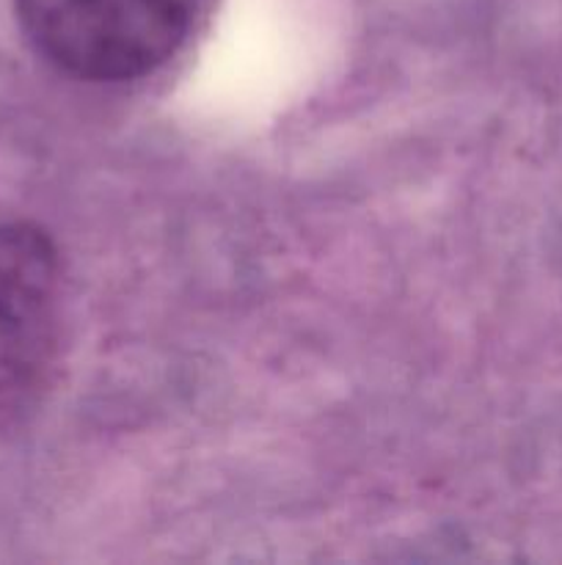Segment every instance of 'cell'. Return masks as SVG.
Masks as SVG:
<instances>
[{"instance_id": "cell-1", "label": "cell", "mask_w": 562, "mask_h": 565, "mask_svg": "<svg viewBox=\"0 0 562 565\" xmlns=\"http://www.w3.org/2000/svg\"><path fill=\"white\" fill-rule=\"evenodd\" d=\"M33 47L83 81H136L185 44L198 0H17Z\"/></svg>"}, {"instance_id": "cell-2", "label": "cell", "mask_w": 562, "mask_h": 565, "mask_svg": "<svg viewBox=\"0 0 562 565\" xmlns=\"http://www.w3.org/2000/svg\"><path fill=\"white\" fill-rule=\"evenodd\" d=\"M58 309L53 241L31 224H0V395L28 390L50 367Z\"/></svg>"}]
</instances>
